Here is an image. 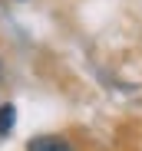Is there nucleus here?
Instances as JSON below:
<instances>
[{
  "instance_id": "1",
  "label": "nucleus",
  "mask_w": 142,
  "mask_h": 151,
  "mask_svg": "<svg viewBox=\"0 0 142 151\" xmlns=\"http://www.w3.org/2000/svg\"><path fill=\"white\" fill-rule=\"evenodd\" d=\"M27 151H73V145L60 135H36V138H30Z\"/></svg>"
},
{
  "instance_id": "2",
  "label": "nucleus",
  "mask_w": 142,
  "mask_h": 151,
  "mask_svg": "<svg viewBox=\"0 0 142 151\" xmlns=\"http://www.w3.org/2000/svg\"><path fill=\"white\" fill-rule=\"evenodd\" d=\"M13 122H17V109L7 102V105H0V135H10L13 132Z\"/></svg>"
}]
</instances>
